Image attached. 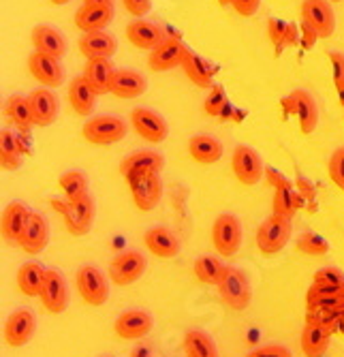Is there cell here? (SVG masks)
Listing matches in <instances>:
<instances>
[{
    "label": "cell",
    "instance_id": "1",
    "mask_svg": "<svg viewBox=\"0 0 344 357\" xmlns=\"http://www.w3.org/2000/svg\"><path fill=\"white\" fill-rule=\"evenodd\" d=\"M54 210H58L65 218V227L71 236H86L90 234L92 225H95V214H97V206L92 195H84L79 199H67V202H52Z\"/></svg>",
    "mask_w": 344,
    "mask_h": 357
},
{
    "label": "cell",
    "instance_id": "2",
    "mask_svg": "<svg viewBox=\"0 0 344 357\" xmlns=\"http://www.w3.org/2000/svg\"><path fill=\"white\" fill-rule=\"evenodd\" d=\"M291 234H293L291 218L272 214V216H267L259 225V229H257V248L263 255H267V257L278 255L280 250H283L289 244Z\"/></svg>",
    "mask_w": 344,
    "mask_h": 357
},
{
    "label": "cell",
    "instance_id": "3",
    "mask_svg": "<svg viewBox=\"0 0 344 357\" xmlns=\"http://www.w3.org/2000/svg\"><path fill=\"white\" fill-rule=\"evenodd\" d=\"M81 135L88 144H95V146L118 144L120 139L127 137V122L120 116H111V114L95 116L84 124Z\"/></svg>",
    "mask_w": 344,
    "mask_h": 357
},
{
    "label": "cell",
    "instance_id": "4",
    "mask_svg": "<svg viewBox=\"0 0 344 357\" xmlns=\"http://www.w3.org/2000/svg\"><path fill=\"white\" fill-rule=\"evenodd\" d=\"M218 296H221L223 304L231 310H246L253 300V287L244 270L240 268H227V274L223 282L218 284Z\"/></svg>",
    "mask_w": 344,
    "mask_h": 357
},
{
    "label": "cell",
    "instance_id": "5",
    "mask_svg": "<svg viewBox=\"0 0 344 357\" xmlns=\"http://www.w3.org/2000/svg\"><path fill=\"white\" fill-rule=\"evenodd\" d=\"M75 284L81 300L88 306H103L109 300V284L107 276L97 266H81L75 274Z\"/></svg>",
    "mask_w": 344,
    "mask_h": 357
},
{
    "label": "cell",
    "instance_id": "6",
    "mask_svg": "<svg viewBox=\"0 0 344 357\" xmlns=\"http://www.w3.org/2000/svg\"><path fill=\"white\" fill-rule=\"evenodd\" d=\"M131 186L133 202L141 212H150L159 206L163 197V180L161 174H152V172H141V174H131L127 178Z\"/></svg>",
    "mask_w": 344,
    "mask_h": 357
},
{
    "label": "cell",
    "instance_id": "7",
    "mask_svg": "<svg viewBox=\"0 0 344 357\" xmlns=\"http://www.w3.org/2000/svg\"><path fill=\"white\" fill-rule=\"evenodd\" d=\"M242 222L235 214H221L212 225V244L221 257H233L242 246Z\"/></svg>",
    "mask_w": 344,
    "mask_h": 357
},
{
    "label": "cell",
    "instance_id": "8",
    "mask_svg": "<svg viewBox=\"0 0 344 357\" xmlns=\"http://www.w3.org/2000/svg\"><path fill=\"white\" fill-rule=\"evenodd\" d=\"M146 268L148 259L139 250H124L109 264V278L118 287H129L146 274Z\"/></svg>",
    "mask_w": 344,
    "mask_h": 357
},
{
    "label": "cell",
    "instance_id": "9",
    "mask_svg": "<svg viewBox=\"0 0 344 357\" xmlns=\"http://www.w3.org/2000/svg\"><path fill=\"white\" fill-rule=\"evenodd\" d=\"M231 169L244 186H255L265 174L261 154L250 146H237L231 156Z\"/></svg>",
    "mask_w": 344,
    "mask_h": 357
},
{
    "label": "cell",
    "instance_id": "10",
    "mask_svg": "<svg viewBox=\"0 0 344 357\" xmlns=\"http://www.w3.org/2000/svg\"><path fill=\"white\" fill-rule=\"evenodd\" d=\"M35 330H37V317H35V312L30 310V308H17V310H13L7 317L3 336H5L7 347L19 349L26 342H30V338L35 336Z\"/></svg>",
    "mask_w": 344,
    "mask_h": 357
},
{
    "label": "cell",
    "instance_id": "11",
    "mask_svg": "<svg viewBox=\"0 0 344 357\" xmlns=\"http://www.w3.org/2000/svg\"><path fill=\"white\" fill-rule=\"evenodd\" d=\"M302 22L317 30L321 39H329L336 30V13L329 0H304L302 3Z\"/></svg>",
    "mask_w": 344,
    "mask_h": 357
},
{
    "label": "cell",
    "instance_id": "12",
    "mask_svg": "<svg viewBox=\"0 0 344 357\" xmlns=\"http://www.w3.org/2000/svg\"><path fill=\"white\" fill-rule=\"evenodd\" d=\"M131 122H133L135 133L150 144H161L169 135V126L165 118L148 107H135L131 112Z\"/></svg>",
    "mask_w": 344,
    "mask_h": 357
},
{
    "label": "cell",
    "instance_id": "13",
    "mask_svg": "<svg viewBox=\"0 0 344 357\" xmlns=\"http://www.w3.org/2000/svg\"><path fill=\"white\" fill-rule=\"evenodd\" d=\"M41 302L43 308L49 314H62L69 306V287L67 280L58 270H47L45 272V282L41 289Z\"/></svg>",
    "mask_w": 344,
    "mask_h": 357
},
{
    "label": "cell",
    "instance_id": "14",
    "mask_svg": "<svg viewBox=\"0 0 344 357\" xmlns=\"http://www.w3.org/2000/svg\"><path fill=\"white\" fill-rule=\"evenodd\" d=\"M152 326H154V321H152L150 312H146L141 308H131V310H124L116 319L114 332L122 340H141L152 332Z\"/></svg>",
    "mask_w": 344,
    "mask_h": 357
},
{
    "label": "cell",
    "instance_id": "15",
    "mask_svg": "<svg viewBox=\"0 0 344 357\" xmlns=\"http://www.w3.org/2000/svg\"><path fill=\"white\" fill-rule=\"evenodd\" d=\"M28 69H30V75L47 88H58L65 82V69H62L60 60L54 56L33 52L28 56Z\"/></svg>",
    "mask_w": 344,
    "mask_h": 357
},
{
    "label": "cell",
    "instance_id": "16",
    "mask_svg": "<svg viewBox=\"0 0 344 357\" xmlns=\"http://www.w3.org/2000/svg\"><path fill=\"white\" fill-rule=\"evenodd\" d=\"M285 103L297 116V122H299V128H302L304 135H312V133L317 131V126H319V107H317V101L312 99L310 92L293 90Z\"/></svg>",
    "mask_w": 344,
    "mask_h": 357
},
{
    "label": "cell",
    "instance_id": "17",
    "mask_svg": "<svg viewBox=\"0 0 344 357\" xmlns=\"http://www.w3.org/2000/svg\"><path fill=\"white\" fill-rule=\"evenodd\" d=\"M191 50L186 47L180 39H165L159 47L150 52L148 64L152 71H171L175 67H182L184 58Z\"/></svg>",
    "mask_w": 344,
    "mask_h": 357
},
{
    "label": "cell",
    "instance_id": "18",
    "mask_svg": "<svg viewBox=\"0 0 344 357\" xmlns=\"http://www.w3.org/2000/svg\"><path fill=\"white\" fill-rule=\"evenodd\" d=\"M28 103L30 112H33V122L35 126H49L56 122L60 105H58V96L49 88H37L28 94Z\"/></svg>",
    "mask_w": 344,
    "mask_h": 357
},
{
    "label": "cell",
    "instance_id": "19",
    "mask_svg": "<svg viewBox=\"0 0 344 357\" xmlns=\"http://www.w3.org/2000/svg\"><path fill=\"white\" fill-rule=\"evenodd\" d=\"M49 242V227H47V220L43 218V214L39 212H33L30 214V220L26 225V229L22 234V238L17 240V244L22 246L24 252L28 255H41L45 250Z\"/></svg>",
    "mask_w": 344,
    "mask_h": 357
},
{
    "label": "cell",
    "instance_id": "20",
    "mask_svg": "<svg viewBox=\"0 0 344 357\" xmlns=\"http://www.w3.org/2000/svg\"><path fill=\"white\" fill-rule=\"evenodd\" d=\"M127 39L137 47V50H146V52H152L159 47L167 37L161 26H156L154 22H148V20H133L129 26H127Z\"/></svg>",
    "mask_w": 344,
    "mask_h": 357
},
{
    "label": "cell",
    "instance_id": "21",
    "mask_svg": "<svg viewBox=\"0 0 344 357\" xmlns=\"http://www.w3.org/2000/svg\"><path fill=\"white\" fill-rule=\"evenodd\" d=\"M116 71H118V69L114 67L109 58H92V60L86 62V67H84V77H86V82L92 86V90H95V92L101 96V94L111 92Z\"/></svg>",
    "mask_w": 344,
    "mask_h": 357
},
{
    "label": "cell",
    "instance_id": "22",
    "mask_svg": "<svg viewBox=\"0 0 344 357\" xmlns=\"http://www.w3.org/2000/svg\"><path fill=\"white\" fill-rule=\"evenodd\" d=\"M33 45H35V52H41V54H47V56H54V58H62L67 54V39L65 35L54 28V26H47V24H41V26H35L33 28Z\"/></svg>",
    "mask_w": 344,
    "mask_h": 357
},
{
    "label": "cell",
    "instance_id": "23",
    "mask_svg": "<svg viewBox=\"0 0 344 357\" xmlns=\"http://www.w3.org/2000/svg\"><path fill=\"white\" fill-rule=\"evenodd\" d=\"M143 244L159 259H173L180 252V240L167 227H150L143 236Z\"/></svg>",
    "mask_w": 344,
    "mask_h": 357
},
{
    "label": "cell",
    "instance_id": "24",
    "mask_svg": "<svg viewBox=\"0 0 344 357\" xmlns=\"http://www.w3.org/2000/svg\"><path fill=\"white\" fill-rule=\"evenodd\" d=\"M114 20V5H88L84 3L75 13V26L81 32L105 30Z\"/></svg>",
    "mask_w": 344,
    "mask_h": 357
},
{
    "label": "cell",
    "instance_id": "25",
    "mask_svg": "<svg viewBox=\"0 0 344 357\" xmlns=\"http://www.w3.org/2000/svg\"><path fill=\"white\" fill-rule=\"evenodd\" d=\"M165 167V158L161 152L154 150H139L129 154L127 158L120 163V172L124 178H129L131 174H141V172H152V174H161Z\"/></svg>",
    "mask_w": 344,
    "mask_h": 357
},
{
    "label": "cell",
    "instance_id": "26",
    "mask_svg": "<svg viewBox=\"0 0 344 357\" xmlns=\"http://www.w3.org/2000/svg\"><path fill=\"white\" fill-rule=\"evenodd\" d=\"M116 50H118V41L107 30L84 32V37L79 39V52L88 60H92V58H109L111 60Z\"/></svg>",
    "mask_w": 344,
    "mask_h": 357
},
{
    "label": "cell",
    "instance_id": "27",
    "mask_svg": "<svg viewBox=\"0 0 344 357\" xmlns=\"http://www.w3.org/2000/svg\"><path fill=\"white\" fill-rule=\"evenodd\" d=\"M30 214L33 212H30L28 206L22 202L9 204L3 212V218H0V231H3V238L9 242H17L30 220Z\"/></svg>",
    "mask_w": 344,
    "mask_h": 357
},
{
    "label": "cell",
    "instance_id": "28",
    "mask_svg": "<svg viewBox=\"0 0 344 357\" xmlns=\"http://www.w3.org/2000/svg\"><path fill=\"white\" fill-rule=\"evenodd\" d=\"M331 330L327 326H321V323H308L302 332L299 344L306 357H323L329 349V340H331Z\"/></svg>",
    "mask_w": 344,
    "mask_h": 357
},
{
    "label": "cell",
    "instance_id": "29",
    "mask_svg": "<svg viewBox=\"0 0 344 357\" xmlns=\"http://www.w3.org/2000/svg\"><path fill=\"white\" fill-rule=\"evenodd\" d=\"M148 90V79L133 69H118L111 86V94L118 99H137Z\"/></svg>",
    "mask_w": 344,
    "mask_h": 357
},
{
    "label": "cell",
    "instance_id": "30",
    "mask_svg": "<svg viewBox=\"0 0 344 357\" xmlns=\"http://www.w3.org/2000/svg\"><path fill=\"white\" fill-rule=\"evenodd\" d=\"M97 96L99 94L92 90V86L86 82L84 75L73 77V82L69 84V103H71L73 112L79 114V116H84V118L95 112Z\"/></svg>",
    "mask_w": 344,
    "mask_h": 357
},
{
    "label": "cell",
    "instance_id": "31",
    "mask_svg": "<svg viewBox=\"0 0 344 357\" xmlns=\"http://www.w3.org/2000/svg\"><path fill=\"white\" fill-rule=\"evenodd\" d=\"M189 154L199 165H214L223 156V144L212 135H195L189 142Z\"/></svg>",
    "mask_w": 344,
    "mask_h": 357
},
{
    "label": "cell",
    "instance_id": "32",
    "mask_svg": "<svg viewBox=\"0 0 344 357\" xmlns=\"http://www.w3.org/2000/svg\"><path fill=\"white\" fill-rule=\"evenodd\" d=\"M45 268L37 261H28L17 270V289L26 298H39L45 282Z\"/></svg>",
    "mask_w": 344,
    "mask_h": 357
},
{
    "label": "cell",
    "instance_id": "33",
    "mask_svg": "<svg viewBox=\"0 0 344 357\" xmlns=\"http://www.w3.org/2000/svg\"><path fill=\"white\" fill-rule=\"evenodd\" d=\"M227 268L221 259H216V257H208V255H201L195 259V264H193V274L197 276L199 282L203 284H214L218 287L223 282L225 274H227Z\"/></svg>",
    "mask_w": 344,
    "mask_h": 357
},
{
    "label": "cell",
    "instance_id": "34",
    "mask_svg": "<svg viewBox=\"0 0 344 357\" xmlns=\"http://www.w3.org/2000/svg\"><path fill=\"white\" fill-rule=\"evenodd\" d=\"M302 206H304V197L297 192V188L293 186V182L274 190V202H272L274 212H272V214L285 216V218H293L295 212H297Z\"/></svg>",
    "mask_w": 344,
    "mask_h": 357
},
{
    "label": "cell",
    "instance_id": "35",
    "mask_svg": "<svg viewBox=\"0 0 344 357\" xmlns=\"http://www.w3.org/2000/svg\"><path fill=\"white\" fill-rule=\"evenodd\" d=\"M5 114H7V118L19 128L22 133H28L30 128L35 126V122H33V112H30V103H28V96L11 94L9 99L5 101Z\"/></svg>",
    "mask_w": 344,
    "mask_h": 357
},
{
    "label": "cell",
    "instance_id": "36",
    "mask_svg": "<svg viewBox=\"0 0 344 357\" xmlns=\"http://www.w3.org/2000/svg\"><path fill=\"white\" fill-rule=\"evenodd\" d=\"M182 69L186 73V77H189L195 86L199 88H210L214 86L212 79H214V69L210 67V64L195 52H189L184 58V64H182Z\"/></svg>",
    "mask_w": 344,
    "mask_h": 357
},
{
    "label": "cell",
    "instance_id": "37",
    "mask_svg": "<svg viewBox=\"0 0 344 357\" xmlns=\"http://www.w3.org/2000/svg\"><path fill=\"white\" fill-rule=\"evenodd\" d=\"M22 154L24 150H22L19 139L11 131H7V128H3V131H0V165H3V169L7 172L19 169Z\"/></svg>",
    "mask_w": 344,
    "mask_h": 357
},
{
    "label": "cell",
    "instance_id": "38",
    "mask_svg": "<svg viewBox=\"0 0 344 357\" xmlns=\"http://www.w3.org/2000/svg\"><path fill=\"white\" fill-rule=\"evenodd\" d=\"M184 353L186 357H218L216 342L210 334L201 330H191L184 336Z\"/></svg>",
    "mask_w": 344,
    "mask_h": 357
},
{
    "label": "cell",
    "instance_id": "39",
    "mask_svg": "<svg viewBox=\"0 0 344 357\" xmlns=\"http://www.w3.org/2000/svg\"><path fill=\"white\" fill-rule=\"evenodd\" d=\"M58 186L67 199H79L88 195V176L84 172H67L58 178Z\"/></svg>",
    "mask_w": 344,
    "mask_h": 357
},
{
    "label": "cell",
    "instance_id": "40",
    "mask_svg": "<svg viewBox=\"0 0 344 357\" xmlns=\"http://www.w3.org/2000/svg\"><path fill=\"white\" fill-rule=\"evenodd\" d=\"M267 30H269V39H272V43H274L278 54H280V50H283L285 45H293L297 41V28H295V24L280 22V20H269Z\"/></svg>",
    "mask_w": 344,
    "mask_h": 357
},
{
    "label": "cell",
    "instance_id": "41",
    "mask_svg": "<svg viewBox=\"0 0 344 357\" xmlns=\"http://www.w3.org/2000/svg\"><path fill=\"white\" fill-rule=\"evenodd\" d=\"M295 248L308 257H325L329 252V242L319 234H302L295 240Z\"/></svg>",
    "mask_w": 344,
    "mask_h": 357
},
{
    "label": "cell",
    "instance_id": "42",
    "mask_svg": "<svg viewBox=\"0 0 344 357\" xmlns=\"http://www.w3.org/2000/svg\"><path fill=\"white\" fill-rule=\"evenodd\" d=\"M229 105V99H227V92L223 86H212L210 88V94L205 96V103H203V109L208 116H214V118H221L225 107Z\"/></svg>",
    "mask_w": 344,
    "mask_h": 357
},
{
    "label": "cell",
    "instance_id": "43",
    "mask_svg": "<svg viewBox=\"0 0 344 357\" xmlns=\"http://www.w3.org/2000/svg\"><path fill=\"white\" fill-rule=\"evenodd\" d=\"M306 306L308 310H340L344 308V294L312 298V300H306Z\"/></svg>",
    "mask_w": 344,
    "mask_h": 357
},
{
    "label": "cell",
    "instance_id": "44",
    "mask_svg": "<svg viewBox=\"0 0 344 357\" xmlns=\"http://www.w3.org/2000/svg\"><path fill=\"white\" fill-rule=\"evenodd\" d=\"M329 178L338 188L344 190V148H338L329 158Z\"/></svg>",
    "mask_w": 344,
    "mask_h": 357
},
{
    "label": "cell",
    "instance_id": "45",
    "mask_svg": "<svg viewBox=\"0 0 344 357\" xmlns=\"http://www.w3.org/2000/svg\"><path fill=\"white\" fill-rule=\"evenodd\" d=\"M295 188H297V192L304 197V202L308 204V210L310 212H315L317 210V188H315V184H312L308 178H304V176H299L297 180H295Z\"/></svg>",
    "mask_w": 344,
    "mask_h": 357
},
{
    "label": "cell",
    "instance_id": "46",
    "mask_svg": "<svg viewBox=\"0 0 344 357\" xmlns=\"http://www.w3.org/2000/svg\"><path fill=\"white\" fill-rule=\"evenodd\" d=\"M315 284H342L344 287V272L340 268H321L315 274Z\"/></svg>",
    "mask_w": 344,
    "mask_h": 357
},
{
    "label": "cell",
    "instance_id": "47",
    "mask_svg": "<svg viewBox=\"0 0 344 357\" xmlns=\"http://www.w3.org/2000/svg\"><path fill=\"white\" fill-rule=\"evenodd\" d=\"M329 62H331V75H334V86L336 90L344 88V54L340 52H329Z\"/></svg>",
    "mask_w": 344,
    "mask_h": 357
},
{
    "label": "cell",
    "instance_id": "48",
    "mask_svg": "<svg viewBox=\"0 0 344 357\" xmlns=\"http://www.w3.org/2000/svg\"><path fill=\"white\" fill-rule=\"evenodd\" d=\"M246 357H293V355L283 344H263L255 351H250Z\"/></svg>",
    "mask_w": 344,
    "mask_h": 357
},
{
    "label": "cell",
    "instance_id": "49",
    "mask_svg": "<svg viewBox=\"0 0 344 357\" xmlns=\"http://www.w3.org/2000/svg\"><path fill=\"white\" fill-rule=\"evenodd\" d=\"M124 9H127L133 17L141 20L150 13L152 9V0H122Z\"/></svg>",
    "mask_w": 344,
    "mask_h": 357
},
{
    "label": "cell",
    "instance_id": "50",
    "mask_svg": "<svg viewBox=\"0 0 344 357\" xmlns=\"http://www.w3.org/2000/svg\"><path fill=\"white\" fill-rule=\"evenodd\" d=\"M231 7L242 17H253L259 11V7H261V0H231Z\"/></svg>",
    "mask_w": 344,
    "mask_h": 357
},
{
    "label": "cell",
    "instance_id": "51",
    "mask_svg": "<svg viewBox=\"0 0 344 357\" xmlns=\"http://www.w3.org/2000/svg\"><path fill=\"white\" fill-rule=\"evenodd\" d=\"M265 174H267V182L274 186V188H280V186H287V184H291V180L289 178H285L280 172H276V169H265Z\"/></svg>",
    "mask_w": 344,
    "mask_h": 357
},
{
    "label": "cell",
    "instance_id": "52",
    "mask_svg": "<svg viewBox=\"0 0 344 357\" xmlns=\"http://www.w3.org/2000/svg\"><path fill=\"white\" fill-rule=\"evenodd\" d=\"M131 357H154V353H152V349H150L148 344H139V347L131 353Z\"/></svg>",
    "mask_w": 344,
    "mask_h": 357
},
{
    "label": "cell",
    "instance_id": "53",
    "mask_svg": "<svg viewBox=\"0 0 344 357\" xmlns=\"http://www.w3.org/2000/svg\"><path fill=\"white\" fill-rule=\"evenodd\" d=\"M88 5H114V0H84Z\"/></svg>",
    "mask_w": 344,
    "mask_h": 357
},
{
    "label": "cell",
    "instance_id": "54",
    "mask_svg": "<svg viewBox=\"0 0 344 357\" xmlns=\"http://www.w3.org/2000/svg\"><path fill=\"white\" fill-rule=\"evenodd\" d=\"M52 5H67V3H71V0H49Z\"/></svg>",
    "mask_w": 344,
    "mask_h": 357
},
{
    "label": "cell",
    "instance_id": "55",
    "mask_svg": "<svg viewBox=\"0 0 344 357\" xmlns=\"http://www.w3.org/2000/svg\"><path fill=\"white\" fill-rule=\"evenodd\" d=\"M338 99H340V105L344 107V88H342V90H338Z\"/></svg>",
    "mask_w": 344,
    "mask_h": 357
},
{
    "label": "cell",
    "instance_id": "56",
    "mask_svg": "<svg viewBox=\"0 0 344 357\" xmlns=\"http://www.w3.org/2000/svg\"><path fill=\"white\" fill-rule=\"evenodd\" d=\"M218 3H221V5L225 7V5H231V0H218Z\"/></svg>",
    "mask_w": 344,
    "mask_h": 357
},
{
    "label": "cell",
    "instance_id": "57",
    "mask_svg": "<svg viewBox=\"0 0 344 357\" xmlns=\"http://www.w3.org/2000/svg\"><path fill=\"white\" fill-rule=\"evenodd\" d=\"M329 3H340V0H329Z\"/></svg>",
    "mask_w": 344,
    "mask_h": 357
}]
</instances>
